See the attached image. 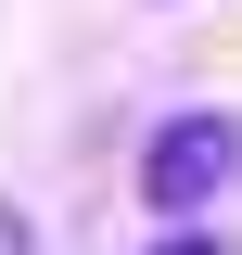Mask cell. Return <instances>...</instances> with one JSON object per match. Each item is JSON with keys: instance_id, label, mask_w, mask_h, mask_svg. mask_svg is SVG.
<instances>
[{"instance_id": "obj_1", "label": "cell", "mask_w": 242, "mask_h": 255, "mask_svg": "<svg viewBox=\"0 0 242 255\" xmlns=\"http://www.w3.org/2000/svg\"><path fill=\"white\" fill-rule=\"evenodd\" d=\"M230 179H242V128H230V115H166V128L140 140V191L166 204V217L217 204Z\"/></svg>"}, {"instance_id": "obj_2", "label": "cell", "mask_w": 242, "mask_h": 255, "mask_svg": "<svg viewBox=\"0 0 242 255\" xmlns=\"http://www.w3.org/2000/svg\"><path fill=\"white\" fill-rule=\"evenodd\" d=\"M140 255H230V230H166V243H140Z\"/></svg>"}]
</instances>
